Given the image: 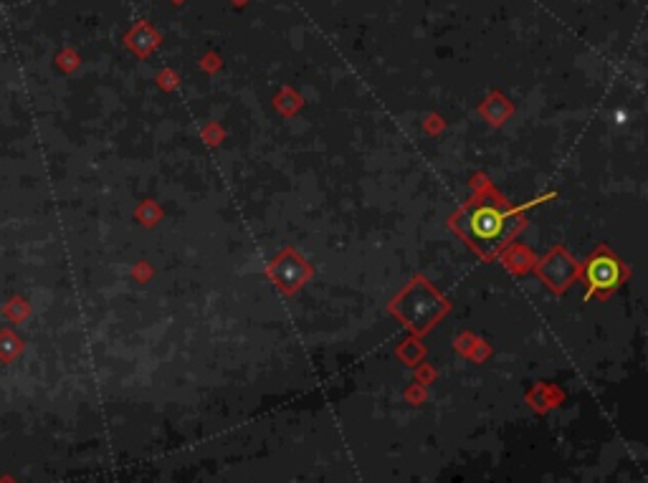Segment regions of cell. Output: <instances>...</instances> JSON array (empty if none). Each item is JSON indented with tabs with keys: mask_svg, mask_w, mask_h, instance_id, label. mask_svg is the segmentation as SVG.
<instances>
[{
	"mask_svg": "<svg viewBox=\"0 0 648 483\" xmlns=\"http://www.w3.org/2000/svg\"><path fill=\"white\" fill-rule=\"evenodd\" d=\"M623 279V269L621 263L608 256V253H601L588 263V281L590 289L588 294H595V291H611L615 289L618 283Z\"/></svg>",
	"mask_w": 648,
	"mask_h": 483,
	"instance_id": "cell-1",
	"label": "cell"
},
{
	"mask_svg": "<svg viewBox=\"0 0 648 483\" xmlns=\"http://www.w3.org/2000/svg\"><path fill=\"white\" fill-rule=\"evenodd\" d=\"M504 223H507V215L502 211H496L492 205H484L479 211L472 215V233L479 241H494V238L502 236L504 231Z\"/></svg>",
	"mask_w": 648,
	"mask_h": 483,
	"instance_id": "cell-2",
	"label": "cell"
}]
</instances>
